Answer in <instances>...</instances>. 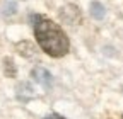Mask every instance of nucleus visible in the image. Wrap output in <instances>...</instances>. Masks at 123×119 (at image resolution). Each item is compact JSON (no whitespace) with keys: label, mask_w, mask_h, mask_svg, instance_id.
Segmentation results:
<instances>
[{"label":"nucleus","mask_w":123,"mask_h":119,"mask_svg":"<svg viewBox=\"0 0 123 119\" xmlns=\"http://www.w3.org/2000/svg\"><path fill=\"white\" fill-rule=\"evenodd\" d=\"M34 36L38 39V44L46 54H50L53 58H62L68 53V48H70L68 38L63 32V29L53 21L36 17Z\"/></svg>","instance_id":"1"},{"label":"nucleus","mask_w":123,"mask_h":119,"mask_svg":"<svg viewBox=\"0 0 123 119\" xmlns=\"http://www.w3.org/2000/svg\"><path fill=\"white\" fill-rule=\"evenodd\" d=\"M60 19L63 21L65 24H72V26H77V24H80L82 21V14L79 10V7L77 5H65V7H62L60 10Z\"/></svg>","instance_id":"2"},{"label":"nucleus","mask_w":123,"mask_h":119,"mask_svg":"<svg viewBox=\"0 0 123 119\" xmlns=\"http://www.w3.org/2000/svg\"><path fill=\"white\" fill-rule=\"evenodd\" d=\"M33 78H34L38 83H41L43 87H46V88H50L51 83H53V77L50 75V71L44 70V68H41V66H36V68L33 70Z\"/></svg>","instance_id":"3"},{"label":"nucleus","mask_w":123,"mask_h":119,"mask_svg":"<svg viewBox=\"0 0 123 119\" xmlns=\"http://www.w3.org/2000/svg\"><path fill=\"white\" fill-rule=\"evenodd\" d=\"M15 49L19 51L21 56H26V58L34 56V46H33V44H31L29 41H22V43H19L17 46H15Z\"/></svg>","instance_id":"4"},{"label":"nucleus","mask_w":123,"mask_h":119,"mask_svg":"<svg viewBox=\"0 0 123 119\" xmlns=\"http://www.w3.org/2000/svg\"><path fill=\"white\" fill-rule=\"evenodd\" d=\"M91 16L94 19H103L104 17V7L99 2H92L91 4Z\"/></svg>","instance_id":"5"},{"label":"nucleus","mask_w":123,"mask_h":119,"mask_svg":"<svg viewBox=\"0 0 123 119\" xmlns=\"http://www.w3.org/2000/svg\"><path fill=\"white\" fill-rule=\"evenodd\" d=\"M5 73H7V77H15V68L12 66V60L10 58H5Z\"/></svg>","instance_id":"6"},{"label":"nucleus","mask_w":123,"mask_h":119,"mask_svg":"<svg viewBox=\"0 0 123 119\" xmlns=\"http://www.w3.org/2000/svg\"><path fill=\"white\" fill-rule=\"evenodd\" d=\"M44 119H63V117L58 116V114H50V116H46Z\"/></svg>","instance_id":"7"},{"label":"nucleus","mask_w":123,"mask_h":119,"mask_svg":"<svg viewBox=\"0 0 123 119\" xmlns=\"http://www.w3.org/2000/svg\"><path fill=\"white\" fill-rule=\"evenodd\" d=\"M121 119H123V116H121Z\"/></svg>","instance_id":"8"}]
</instances>
